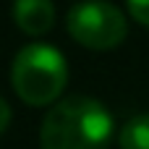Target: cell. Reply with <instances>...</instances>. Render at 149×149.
<instances>
[{"instance_id":"obj_1","label":"cell","mask_w":149,"mask_h":149,"mask_svg":"<svg viewBox=\"0 0 149 149\" xmlns=\"http://www.w3.org/2000/svg\"><path fill=\"white\" fill-rule=\"evenodd\" d=\"M115 134L110 110L86 94L60 100L42 120V149H107Z\"/></svg>"},{"instance_id":"obj_2","label":"cell","mask_w":149,"mask_h":149,"mask_svg":"<svg viewBox=\"0 0 149 149\" xmlns=\"http://www.w3.org/2000/svg\"><path fill=\"white\" fill-rule=\"evenodd\" d=\"M68 81V65L58 47L34 42L18 50L10 65V84L21 102L31 107L50 105L60 97Z\"/></svg>"},{"instance_id":"obj_3","label":"cell","mask_w":149,"mask_h":149,"mask_svg":"<svg viewBox=\"0 0 149 149\" xmlns=\"http://www.w3.org/2000/svg\"><path fill=\"white\" fill-rule=\"evenodd\" d=\"M68 34L89 50H113L128 34L123 10L107 0H81L68 10Z\"/></svg>"},{"instance_id":"obj_4","label":"cell","mask_w":149,"mask_h":149,"mask_svg":"<svg viewBox=\"0 0 149 149\" xmlns=\"http://www.w3.org/2000/svg\"><path fill=\"white\" fill-rule=\"evenodd\" d=\"M13 21L24 34H47L55 26V5L52 0H13Z\"/></svg>"},{"instance_id":"obj_5","label":"cell","mask_w":149,"mask_h":149,"mask_svg":"<svg viewBox=\"0 0 149 149\" xmlns=\"http://www.w3.org/2000/svg\"><path fill=\"white\" fill-rule=\"evenodd\" d=\"M120 149H149V113L128 118L118 131Z\"/></svg>"},{"instance_id":"obj_6","label":"cell","mask_w":149,"mask_h":149,"mask_svg":"<svg viewBox=\"0 0 149 149\" xmlns=\"http://www.w3.org/2000/svg\"><path fill=\"white\" fill-rule=\"evenodd\" d=\"M126 5H128L131 18L149 29V0H126Z\"/></svg>"},{"instance_id":"obj_7","label":"cell","mask_w":149,"mask_h":149,"mask_svg":"<svg viewBox=\"0 0 149 149\" xmlns=\"http://www.w3.org/2000/svg\"><path fill=\"white\" fill-rule=\"evenodd\" d=\"M8 126H10V105L0 97V134H3Z\"/></svg>"}]
</instances>
